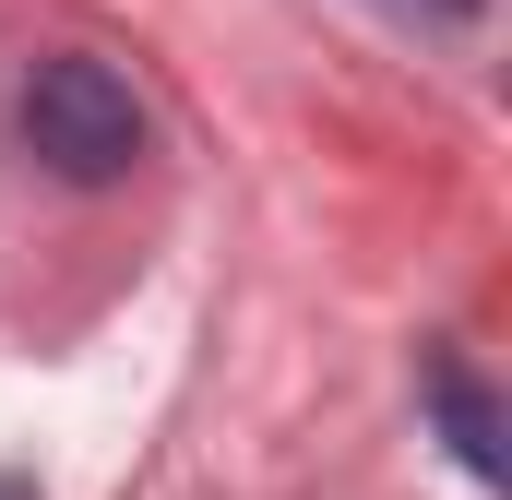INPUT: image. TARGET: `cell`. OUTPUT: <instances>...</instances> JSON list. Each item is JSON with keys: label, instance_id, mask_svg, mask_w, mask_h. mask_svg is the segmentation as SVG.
Returning <instances> with one entry per match:
<instances>
[{"label": "cell", "instance_id": "1", "mask_svg": "<svg viewBox=\"0 0 512 500\" xmlns=\"http://www.w3.org/2000/svg\"><path fill=\"white\" fill-rule=\"evenodd\" d=\"M143 96H131L108 60H84V48H48L36 72H24V155L48 167V179H72V191H108L143 167Z\"/></svg>", "mask_w": 512, "mask_h": 500}, {"label": "cell", "instance_id": "2", "mask_svg": "<svg viewBox=\"0 0 512 500\" xmlns=\"http://www.w3.org/2000/svg\"><path fill=\"white\" fill-rule=\"evenodd\" d=\"M417 405L441 417V441H453V465H465L477 489H501V477H512V417H501V393L465 370L453 346H429V358H417Z\"/></svg>", "mask_w": 512, "mask_h": 500}, {"label": "cell", "instance_id": "3", "mask_svg": "<svg viewBox=\"0 0 512 500\" xmlns=\"http://www.w3.org/2000/svg\"><path fill=\"white\" fill-rule=\"evenodd\" d=\"M429 12H441V24H477V0H429Z\"/></svg>", "mask_w": 512, "mask_h": 500}, {"label": "cell", "instance_id": "4", "mask_svg": "<svg viewBox=\"0 0 512 500\" xmlns=\"http://www.w3.org/2000/svg\"><path fill=\"white\" fill-rule=\"evenodd\" d=\"M0 500H36V477H0Z\"/></svg>", "mask_w": 512, "mask_h": 500}]
</instances>
